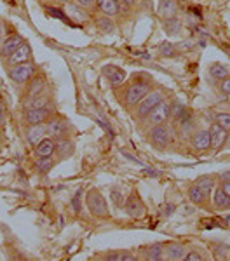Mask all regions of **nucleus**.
<instances>
[{"label": "nucleus", "mask_w": 230, "mask_h": 261, "mask_svg": "<svg viewBox=\"0 0 230 261\" xmlns=\"http://www.w3.org/2000/svg\"><path fill=\"white\" fill-rule=\"evenodd\" d=\"M4 32H6V24H4V21L0 19V37L4 35Z\"/></svg>", "instance_id": "45"}, {"label": "nucleus", "mask_w": 230, "mask_h": 261, "mask_svg": "<svg viewBox=\"0 0 230 261\" xmlns=\"http://www.w3.org/2000/svg\"><path fill=\"white\" fill-rule=\"evenodd\" d=\"M56 151H58V153H63L65 157H68V155L73 151V145L70 143V140H66V138H65V140H60V141H58Z\"/></svg>", "instance_id": "36"}, {"label": "nucleus", "mask_w": 230, "mask_h": 261, "mask_svg": "<svg viewBox=\"0 0 230 261\" xmlns=\"http://www.w3.org/2000/svg\"><path fill=\"white\" fill-rule=\"evenodd\" d=\"M94 24L101 33H114L117 30V24H115L114 18H108V16H105V14L94 18Z\"/></svg>", "instance_id": "25"}, {"label": "nucleus", "mask_w": 230, "mask_h": 261, "mask_svg": "<svg viewBox=\"0 0 230 261\" xmlns=\"http://www.w3.org/2000/svg\"><path fill=\"white\" fill-rule=\"evenodd\" d=\"M49 119H51V112H49L47 107L27 108V112H24V120H27L28 124H45Z\"/></svg>", "instance_id": "15"}, {"label": "nucleus", "mask_w": 230, "mask_h": 261, "mask_svg": "<svg viewBox=\"0 0 230 261\" xmlns=\"http://www.w3.org/2000/svg\"><path fill=\"white\" fill-rule=\"evenodd\" d=\"M24 44V40L21 39L19 35H9L6 37V39L2 40V45H0V56L2 58H9L11 54H14L16 50H18L21 45Z\"/></svg>", "instance_id": "16"}, {"label": "nucleus", "mask_w": 230, "mask_h": 261, "mask_svg": "<svg viewBox=\"0 0 230 261\" xmlns=\"http://www.w3.org/2000/svg\"><path fill=\"white\" fill-rule=\"evenodd\" d=\"M122 209L125 211V214H127V216L136 218V220H138V218H141V216H145V213H146L145 202L141 200L140 193H138L136 190H133L127 197H125Z\"/></svg>", "instance_id": "6"}, {"label": "nucleus", "mask_w": 230, "mask_h": 261, "mask_svg": "<svg viewBox=\"0 0 230 261\" xmlns=\"http://www.w3.org/2000/svg\"><path fill=\"white\" fill-rule=\"evenodd\" d=\"M211 252L216 259H230V246L223 242H213Z\"/></svg>", "instance_id": "29"}, {"label": "nucleus", "mask_w": 230, "mask_h": 261, "mask_svg": "<svg viewBox=\"0 0 230 261\" xmlns=\"http://www.w3.org/2000/svg\"><path fill=\"white\" fill-rule=\"evenodd\" d=\"M174 213V204H171V205H166V211H164V214L167 216V214H173Z\"/></svg>", "instance_id": "44"}, {"label": "nucleus", "mask_w": 230, "mask_h": 261, "mask_svg": "<svg viewBox=\"0 0 230 261\" xmlns=\"http://www.w3.org/2000/svg\"><path fill=\"white\" fill-rule=\"evenodd\" d=\"M200 251H202V249H197V247H194V249L187 251L185 261H204V259H208L209 256L204 254V252H200Z\"/></svg>", "instance_id": "37"}, {"label": "nucleus", "mask_w": 230, "mask_h": 261, "mask_svg": "<svg viewBox=\"0 0 230 261\" xmlns=\"http://www.w3.org/2000/svg\"><path fill=\"white\" fill-rule=\"evenodd\" d=\"M194 183L199 185V187L204 188V190L213 192V188L218 185V176H215V174H202V176H199V178L195 179Z\"/></svg>", "instance_id": "28"}, {"label": "nucleus", "mask_w": 230, "mask_h": 261, "mask_svg": "<svg viewBox=\"0 0 230 261\" xmlns=\"http://www.w3.org/2000/svg\"><path fill=\"white\" fill-rule=\"evenodd\" d=\"M209 134H211V150L213 151H221L223 148H227V143H228L227 130L221 129L218 124H211Z\"/></svg>", "instance_id": "11"}, {"label": "nucleus", "mask_w": 230, "mask_h": 261, "mask_svg": "<svg viewBox=\"0 0 230 261\" xmlns=\"http://www.w3.org/2000/svg\"><path fill=\"white\" fill-rule=\"evenodd\" d=\"M176 11H178L176 0H161V2H159V16H161L162 19L176 16Z\"/></svg>", "instance_id": "23"}, {"label": "nucleus", "mask_w": 230, "mask_h": 261, "mask_svg": "<svg viewBox=\"0 0 230 261\" xmlns=\"http://www.w3.org/2000/svg\"><path fill=\"white\" fill-rule=\"evenodd\" d=\"M164 246L166 244H152V246L145 247V258L146 259H164Z\"/></svg>", "instance_id": "26"}, {"label": "nucleus", "mask_w": 230, "mask_h": 261, "mask_svg": "<svg viewBox=\"0 0 230 261\" xmlns=\"http://www.w3.org/2000/svg\"><path fill=\"white\" fill-rule=\"evenodd\" d=\"M218 87H220V92H221V94L227 96V98H228V96H230V77H227L225 81H221V82L218 84Z\"/></svg>", "instance_id": "38"}, {"label": "nucleus", "mask_w": 230, "mask_h": 261, "mask_svg": "<svg viewBox=\"0 0 230 261\" xmlns=\"http://www.w3.org/2000/svg\"><path fill=\"white\" fill-rule=\"evenodd\" d=\"M187 195H188V200L194 205H197V207L211 209V192L200 188L199 185L192 183L190 187L187 188Z\"/></svg>", "instance_id": "8"}, {"label": "nucleus", "mask_w": 230, "mask_h": 261, "mask_svg": "<svg viewBox=\"0 0 230 261\" xmlns=\"http://www.w3.org/2000/svg\"><path fill=\"white\" fill-rule=\"evenodd\" d=\"M213 197H211V207L215 209V211H228L230 209V197L221 190L220 185H216L215 188H213Z\"/></svg>", "instance_id": "13"}, {"label": "nucleus", "mask_w": 230, "mask_h": 261, "mask_svg": "<svg viewBox=\"0 0 230 261\" xmlns=\"http://www.w3.org/2000/svg\"><path fill=\"white\" fill-rule=\"evenodd\" d=\"M159 54H161L162 58H174L176 56V45L171 44V42H162V44L159 45Z\"/></svg>", "instance_id": "34"}, {"label": "nucleus", "mask_w": 230, "mask_h": 261, "mask_svg": "<svg viewBox=\"0 0 230 261\" xmlns=\"http://www.w3.org/2000/svg\"><path fill=\"white\" fill-rule=\"evenodd\" d=\"M54 167V161L53 157H37V162H35V169L39 174L45 176L47 172H51V169Z\"/></svg>", "instance_id": "30"}, {"label": "nucleus", "mask_w": 230, "mask_h": 261, "mask_svg": "<svg viewBox=\"0 0 230 261\" xmlns=\"http://www.w3.org/2000/svg\"><path fill=\"white\" fill-rule=\"evenodd\" d=\"M143 174H146V176H154V178H159V176H161V171L150 169V167H143Z\"/></svg>", "instance_id": "41"}, {"label": "nucleus", "mask_w": 230, "mask_h": 261, "mask_svg": "<svg viewBox=\"0 0 230 261\" xmlns=\"http://www.w3.org/2000/svg\"><path fill=\"white\" fill-rule=\"evenodd\" d=\"M152 91V84L145 82V81H135L131 86H127L122 92V98H124V105L125 107H136L141 99L145 98L148 92Z\"/></svg>", "instance_id": "3"}, {"label": "nucleus", "mask_w": 230, "mask_h": 261, "mask_svg": "<svg viewBox=\"0 0 230 261\" xmlns=\"http://www.w3.org/2000/svg\"><path fill=\"white\" fill-rule=\"evenodd\" d=\"M66 12H68V16L73 19V23H79V24H84V23H87V21L91 19L89 11L84 9V7H81L79 4H75V2L66 4Z\"/></svg>", "instance_id": "19"}, {"label": "nucleus", "mask_w": 230, "mask_h": 261, "mask_svg": "<svg viewBox=\"0 0 230 261\" xmlns=\"http://www.w3.org/2000/svg\"><path fill=\"white\" fill-rule=\"evenodd\" d=\"M58 4H63V6H66V4H70V2H73V0H56Z\"/></svg>", "instance_id": "46"}, {"label": "nucleus", "mask_w": 230, "mask_h": 261, "mask_svg": "<svg viewBox=\"0 0 230 261\" xmlns=\"http://www.w3.org/2000/svg\"><path fill=\"white\" fill-rule=\"evenodd\" d=\"M37 73V68L33 63H21V65H14V66H9L7 70V75L9 79L14 84H27L30 82Z\"/></svg>", "instance_id": "4"}, {"label": "nucleus", "mask_w": 230, "mask_h": 261, "mask_svg": "<svg viewBox=\"0 0 230 261\" xmlns=\"http://www.w3.org/2000/svg\"><path fill=\"white\" fill-rule=\"evenodd\" d=\"M45 89V79L44 77H33L32 84H30V89H28V96H37L40 92H44Z\"/></svg>", "instance_id": "31"}, {"label": "nucleus", "mask_w": 230, "mask_h": 261, "mask_svg": "<svg viewBox=\"0 0 230 261\" xmlns=\"http://www.w3.org/2000/svg\"><path fill=\"white\" fill-rule=\"evenodd\" d=\"M84 200H86L87 209H89V213L93 214L94 218H98V220H107V218L110 216L107 199L101 195V192H99L98 188L87 190V193L84 195Z\"/></svg>", "instance_id": "1"}, {"label": "nucleus", "mask_w": 230, "mask_h": 261, "mask_svg": "<svg viewBox=\"0 0 230 261\" xmlns=\"http://www.w3.org/2000/svg\"><path fill=\"white\" fill-rule=\"evenodd\" d=\"M164 101V92L162 91H156V89H152L148 92V94L145 96L143 99L140 101V103L136 105V110H135V119L136 120H140V122H143L146 117L150 115V112L154 110V108H157L159 105Z\"/></svg>", "instance_id": "2"}, {"label": "nucleus", "mask_w": 230, "mask_h": 261, "mask_svg": "<svg viewBox=\"0 0 230 261\" xmlns=\"http://www.w3.org/2000/svg\"><path fill=\"white\" fill-rule=\"evenodd\" d=\"M148 141L154 148L157 150H166L171 143V133L167 124H159L148 129Z\"/></svg>", "instance_id": "5"}, {"label": "nucleus", "mask_w": 230, "mask_h": 261, "mask_svg": "<svg viewBox=\"0 0 230 261\" xmlns=\"http://www.w3.org/2000/svg\"><path fill=\"white\" fill-rule=\"evenodd\" d=\"M82 199H84V192L77 190V192H75V195L72 197V200H70V207H72V211L75 214L82 213Z\"/></svg>", "instance_id": "35"}, {"label": "nucleus", "mask_w": 230, "mask_h": 261, "mask_svg": "<svg viewBox=\"0 0 230 261\" xmlns=\"http://www.w3.org/2000/svg\"><path fill=\"white\" fill-rule=\"evenodd\" d=\"M188 141H190L192 148L199 151V153L211 150V134H209V129H195L188 136Z\"/></svg>", "instance_id": "9"}, {"label": "nucleus", "mask_w": 230, "mask_h": 261, "mask_svg": "<svg viewBox=\"0 0 230 261\" xmlns=\"http://www.w3.org/2000/svg\"><path fill=\"white\" fill-rule=\"evenodd\" d=\"M4 122H6V108L0 103V125H4Z\"/></svg>", "instance_id": "42"}, {"label": "nucleus", "mask_w": 230, "mask_h": 261, "mask_svg": "<svg viewBox=\"0 0 230 261\" xmlns=\"http://www.w3.org/2000/svg\"><path fill=\"white\" fill-rule=\"evenodd\" d=\"M215 124H218L221 129L230 133V113L228 112H218L215 113Z\"/></svg>", "instance_id": "33"}, {"label": "nucleus", "mask_w": 230, "mask_h": 261, "mask_svg": "<svg viewBox=\"0 0 230 261\" xmlns=\"http://www.w3.org/2000/svg\"><path fill=\"white\" fill-rule=\"evenodd\" d=\"M96 9L101 14L108 16V18H115L122 11V4H120V0H98L96 2Z\"/></svg>", "instance_id": "18"}, {"label": "nucleus", "mask_w": 230, "mask_h": 261, "mask_svg": "<svg viewBox=\"0 0 230 261\" xmlns=\"http://www.w3.org/2000/svg\"><path fill=\"white\" fill-rule=\"evenodd\" d=\"M218 185L221 187V190H223V192L230 197V178H228V179H221V181H218Z\"/></svg>", "instance_id": "40"}, {"label": "nucleus", "mask_w": 230, "mask_h": 261, "mask_svg": "<svg viewBox=\"0 0 230 261\" xmlns=\"http://www.w3.org/2000/svg\"><path fill=\"white\" fill-rule=\"evenodd\" d=\"M45 127H47V136L53 138V140H65L68 136V124L65 120L60 119V117H53L45 122Z\"/></svg>", "instance_id": "10"}, {"label": "nucleus", "mask_w": 230, "mask_h": 261, "mask_svg": "<svg viewBox=\"0 0 230 261\" xmlns=\"http://www.w3.org/2000/svg\"><path fill=\"white\" fill-rule=\"evenodd\" d=\"M45 134H47V127L44 124H28L27 129V141L32 148H35L39 143L44 140Z\"/></svg>", "instance_id": "14"}, {"label": "nucleus", "mask_w": 230, "mask_h": 261, "mask_svg": "<svg viewBox=\"0 0 230 261\" xmlns=\"http://www.w3.org/2000/svg\"><path fill=\"white\" fill-rule=\"evenodd\" d=\"M30 60H32V47L24 42L14 54H11V56L7 58V65L14 66V65H21V63H28Z\"/></svg>", "instance_id": "20"}, {"label": "nucleus", "mask_w": 230, "mask_h": 261, "mask_svg": "<svg viewBox=\"0 0 230 261\" xmlns=\"http://www.w3.org/2000/svg\"><path fill=\"white\" fill-rule=\"evenodd\" d=\"M56 153V143L53 138L45 136L39 145L35 146V155L37 157H53Z\"/></svg>", "instance_id": "22"}, {"label": "nucleus", "mask_w": 230, "mask_h": 261, "mask_svg": "<svg viewBox=\"0 0 230 261\" xmlns=\"http://www.w3.org/2000/svg\"><path fill=\"white\" fill-rule=\"evenodd\" d=\"M209 75H211L213 79H215L216 82H221L225 81L227 77H230V66L225 65V63H220V61H215L209 65Z\"/></svg>", "instance_id": "21"}, {"label": "nucleus", "mask_w": 230, "mask_h": 261, "mask_svg": "<svg viewBox=\"0 0 230 261\" xmlns=\"http://www.w3.org/2000/svg\"><path fill=\"white\" fill-rule=\"evenodd\" d=\"M171 110H173V105L164 99L157 108H154V110L150 112V115L143 120L148 124L146 127H154V125H159V124H166L171 117ZM143 122H141V124H143Z\"/></svg>", "instance_id": "7"}, {"label": "nucleus", "mask_w": 230, "mask_h": 261, "mask_svg": "<svg viewBox=\"0 0 230 261\" xmlns=\"http://www.w3.org/2000/svg\"><path fill=\"white\" fill-rule=\"evenodd\" d=\"M101 73L112 86H122L125 82V77H127L125 71L120 68V66H115V65H105L101 68Z\"/></svg>", "instance_id": "12"}, {"label": "nucleus", "mask_w": 230, "mask_h": 261, "mask_svg": "<svg viewBox=\"0 0 230 261\" xmlns=\"http://www.w3.org/2000/svg\"><path fill=\"white\" fill-rule=\"evenodd\" d=\"M49 105V96L45 92H40L37 96H32L30 103H28V108H44Z\"/></svg>", "instance_id": "32"}, {"label": "nucleus", "mask_w": 230, "mask_h": 261, "mask_svg": "<svg viewBox=\"0 0 230 261\" xmlns=\"http://www.w3.org/2000/svg\"><path fill=\"white\" fill-rule=\"evenodd\" d=\"M101 259H107V261H133V259H136V256L129 251H110V252H107V254H103Z\"/></svg>", "instance_id": "27"}, {"label": "nucleus", "mask_w": 230, "mask_h": 261, "mask_svg": "<svg viewBox=\"0 0 230 261\" xmlns=\"http://www.w3.org/2000/svg\"><path fill=\"white\" fill-rule=\"evenodd\" d=\"M164 21V32L167 35L171 37H176L182 33L183 30V21L178 18V16H173V18H167V19H162Z\"/></svg>", "instance_id": "24"}, {"label": "nucleus", "mask_w": 230, "mask_h": 261, "mask_svg": "<svg viewBox=\"0 0 230 261\" xmlns=\"http://www.w3.org/2000/svg\"><path fill=\"white\" fill-rule=\"evenodd\" d=\"M75 4H79V6L81 7H84V9H94L96 7V2H98V0H73Z\"/></svg>", "instance_id": "39"}, {"label": "nucleus", "mask_w": 230, "mask_h": 261, "mask_svg": "<svg viewBox=\"0 0 230 261\" xmlns=\"http://www.w3.org/2000/svg\"><path fill=\"white\" fill-rule=\"evenodd\" d=\"M120 4L125 6V7H135L138 4V0H120Z\"/></svg>", "instance_id": "43"}, {"label": "nucleus", "mask_w": 230, "mask_h": 261, "mask_svg": "<svg viewBox=\"0 0 230 261\" xmlns=\"http://www.w3.org/2000/svg\"><path fill=\"white\" fill-rule=\"evenodd\" d=\"M187 247L185 244L182 242H169L164 246V259H169V261H182L185 259V254H187Z\"/></svg>", "instance_id": "17"}]
</instances>
